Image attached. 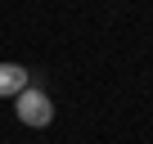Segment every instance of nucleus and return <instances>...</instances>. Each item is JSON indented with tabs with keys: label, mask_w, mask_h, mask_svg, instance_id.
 <instances>
[{
	"label": "nucleus",
	"mask_w": 153,
	"mask_h": 144,
	"mask_svg": "<svg viewBox=\"0 0 153 144\" xmlns=\"http://www.w3.org/2000/svg\"><path fill=\"white\" fill-rule=\"evenodd\" d=\"M14 104H18V122H23V126H50V122H54V104H50V95L36 90V86H27Z\"/></svg>",
	"instance_id": "f257e3e1"
},
{
	"label": "nucleus",
	"mask_w": 153,
	"mask_h": 144,
	"mask_svg": "<svg viewBox=\"0 0 153 144\" xmlns=\"http://www.w3.org/2000/svg\"><path fill=\"white\" fill-rule=\"evenodd\" d=\"M32 86V72L23 63H0V99H18Z\"/></svg>",
	"instance_id": "f03ea898"
}]
</instances>
